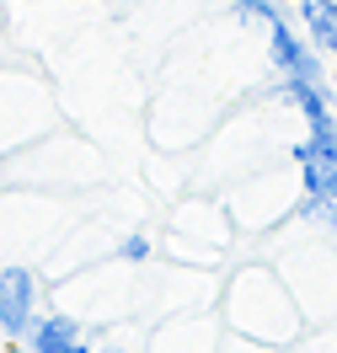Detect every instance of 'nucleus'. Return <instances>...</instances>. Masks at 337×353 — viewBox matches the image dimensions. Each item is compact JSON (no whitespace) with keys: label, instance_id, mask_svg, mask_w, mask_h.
<instances>
[{"label":"nucleus","instance_id":"obj_10","mask_svg":"<svg viewBox=\"0 0 337 353\" xmlns=\"http://www.w3.org/2000/svg\"><path fill=\"white\" fill-rule=\"evenodd\" d=\"M0 353H6V348H0Z\"/></svg>","mask_w":337,"mask_h":353},{"label":"nucleus","instance_id":"obj_7","mask_svg":"<svg viewBox=\"0 0 337 353\" xmlns=\"http://www.w3.org/2000/svg\"><path fill=\"white\" fill-rule=\"evenodd\" d=\"M118 257H123V263H145V257H150V236H123Z\"/></svg>","mask_w":337,"mask_h":353},{"label":"nucleus","instance_id":"obj_6","mask_svg":"<svg viewBox=\"0 0 337 353\" xmlns=\"http://www.w3.org/2000/svg\"><path fill=\"white\" fill-rule=\"evenodd\" d=\"M300 214H305V220H316L321 230H332V236H337V199H305V203H300Z\"/></svg>","mask_w":337,"mask_h":353},{"label":"nucleus","instance_id":"obj_9","mask_svg":"<svg viewBox=\"0 0 337 353\" xmlns=\"http://www.w3.org/2000/svg\"><path fill=\"white\" fill-rule=\"evenodd\" d=\"M327 81H332V91H337V65H332V70H327Z\"/></svg>","mask_w":337,"mask_h":353},{"label":"nucleus","instance_id":"obj_5","mask_svg":"<svg viewBox=\"0 0 337 353\" xmlns=\"http://www.w3.org/2000/svg\"><path fill=\"white\" fill-rule=\"evenodd\" d=\"M230 11H236L241 22H263V27H273L278 17H284L278 0H230Z\"/></svg>","mask_w":337,"mask_h":353},{"label":"nucleus","instance_id":"obj_2","mask_svg":"<svg viewBox=\"0 0 337 353\" xmlns=\"http://www.w3.org/2000/svg\"><path fill=\"white\" fill-rule=\"evenodd\" d=\"M38 321V279L32 268H0V332L11 343H27V332Z\"/></svg>","mask_w":337,"mask_h":353},{"label":"nucleus","instance_id":"obj_1","mask_svg":"<svg viewBox=\"0 0 337 353\" xmlns=\"http://www.w3.org/2000/svg\"><path fill=\"white\" fill-rule=\"evenodd\" d=\"M268 59L273 70L284 75V81H311V86H327V65H321V54L305 43V32L289 22V17H278L268 27Z\"/></svg>","mask_w":337,"mask_h":353},{"label":"nucleus","instance_id":"obj_3","mask_svg":"<svg viewBox=\"0 0 337 353\" xmlns=\"http://www.w3.org/2000/svg\"><path fill=\"white\" fill-rule=\"evenodd\" d=\"M294 11L305 22V43L337 65V0H294Z\"/></svg>","mask_w":337,"mask_h":353},{"label":"nucleus","instance_id":"obj_4","mask_svg":"<svg viewBox=\"0 0 337 353\" xmlns=\"http://www.w3.org/2000/svg\"><path fill=\"white\" fill-rule=\"evenodd\" d=\"M81 337H86V327H81L75 316H65V310H54V316H38V321H32V332H27V348H32V353H54V348L81 343Z\"/></svg>","mask_w":337,"mask_h":353},{"label":"nucleus","instance_id":"obj_8","mask_svg":"<svg viewBox=\"0 0 337 353\" xmlns=\"http://www.w3.org/2000/svg\"><path fill=\"white\" fill-rule=\"evenodd\" d=\"M6 353H32V348H27V343H11V348H6Z\"/></svg>","mask_w":337,"mask_h":353}]
</instances>
